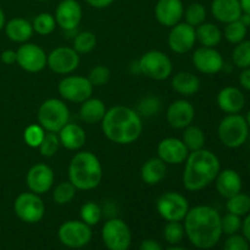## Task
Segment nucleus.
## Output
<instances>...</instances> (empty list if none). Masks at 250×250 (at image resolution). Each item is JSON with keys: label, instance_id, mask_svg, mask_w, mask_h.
<instances>
[{"label": "nucleus", "instance_id": "nucleus-21", "mask_svg": "<svg viewBox=\"0 0 250 250\" xmlns=\"http://www.w3.org/2000/svg\"><path fill=\"white\" fill-rule=\"evenodd\" d=\"M154 14L159 23L171 28L183 19L185 7L182 0H158Z\"/></svg>", "mask_w": 250, "mask_h": 250}, {"label": "nucleus", "instance_id": "nucleus-35", "mask_svg": "<svg viewBox=\"0 0 250 250\" xmlns=\"http://www.w3.org/2000/svg\"><path fill=\"white\" fill-rule=\"evenodd\" d=\"M247 33H248V27L244 26L239 20L233 22H229L225 26L224 32H222V37L229 42V44H236L241 43L246 39Z\"/></svg>", "mask_w": 250, "mask_h": 250}, {"label": "nucleus", "instance_id": "nucleus-44", "mask_svg": "<svg viewBox=\"0 0 250 250\" xmlns=\"http://www.w3.org/2000/svg\"><path fill=\"white\" fill-rule=\"evenodd\" d=\"M242 226V217L237 216V215L227 212L226 215L221 216V229L222 233L227 234V236H232L241 231Z\"/></svg>", "mask_w": 250, "mask_h": 250}, {"label": "nucleus", "instance_id": "nucleus-46", "mask_svg": "<svg viewBox=\"0 0 250 250\" xmlns=\"http://www.w3.org/2000/svg\"><path fill=\"white\" fill-rule=\"evenodd\" d=\"M222 250H250L249 242L242 234H232L227 237Z\"/></svg>", "mask_w": 250, "mask_h": 250}, {"label": "nucleus", "instance_id": "nucleus-11", "mask_svg": "<svg viewBox=\"0 0 250 250\" xmlns=\"http://www.w3.org/2000/svg\"><path fill=\"white\" fill-rule=\"evenodd\" d=\"M187 198L181 193L170 190L161 194L156 200V210L166 221H183L189 210Z\"/></svg>", "mask_w": 250, "mask_h": 250}, {"label": "nucleus", "instance_id": "nucleus-54", "mask_svg": "<svg viewBox=\"0 0 250 250\" xmlns=\"http://www.w3.org/2000/svg\"><path fill=\"white\" fill-rule=\"evenodd\" d=\"M5 23H6V20H5V14L2 11V9L0 7V31L5 27Z\"/></svg>", "mask_w": 250, "mask_h": 250}, {"label": "nucleus", "instance_id": "nucleus-9", "mask_svg": "<svg viewBox=\"0 0 250 250\" xmlns=\"http://www.w3.org/2000/svg\"><path fill=\"white\" fill-rule=\"evenodd\" d=\"M14 211L24 224H38L45 215V204L41 195L32 192H24L17 195L14 202Z\"/></svg>", "mask_w": 250, "mask_h": 250}, {"label": "nucleus", "instance_id": "nucleus-42", "mask_svg": "<svg viewBox=\"0 0 250 250\" xmlns=\"http://www.w3.org/2000/svg\"><path fill=\"white\" fill-rule=\"evenodd\" d=\"M44 136H45V131L41 125H29L24 128L23 132V139L24 143L29 146V148H38L41 146L42 141H43Z\"/></svg>", "mask_w": 250, "mask_h": 250}, {"label": "nucleus", "instance_id": "nucleus-25", "mask_svg": "<svg viewBox=\"0 0 250 250\" xmlns=\"http://www.w3.org/2000/svg\"><path fill=\"white\" fill-rule=\"evenodd\" d=\"M210 9L214 19L225 24L237 21L242 15L239 0H212Z\"/></svg>", "mask_w": 250, "mask_h": 250}, {"label": "nucleus", "instance_id": "nucleus-19", "mask_svg": "<svg viewBox=\"0 0 250 250\" xmlns=\"http://www.w3.org/2000/svg\"><path fill=\"white\" fill-rule=\"evenodd\" d=\"M156 153L158 158L161 159L166 165H181L189 155V150L182 139L176 137H167L160 141Z\"/></svg>", "mask_w": 250, "mask_h": 250}, {"label": "nucleus", "instance_id": "nucleus-7", "mask_svg": "<svg viewBox=\"0 0 250 250\" xmlns=\"http://www.w3.org/2000/svg\"><path fill=\"white\" fill-rule=\"evenodd\" d=\"M139 73L154 81H165L172 76L173 65L171 59L160 50H149L138 61Z\"/></svg>", "mask_w": 250, "mask_h": 250}, {"label": "nucleus", "instance_id": "nucleus-53", "mask_svg": "<svg viewBox=\"0 0 250 250\" xmlns=\"http://www.w3.org/2000/svg\"><path fill=\"white\" fill-rule=\"evenodd\" d=\"M239 21L242 22V23L244 24L246 27H250V15L248 14H244V12H242L241 17H239Z\"/></svg>", "mask_w": 250, "mask_h": 250}, {"label": "nucleus", "instance_id": "nucleus-51", "mask_svg": "<svg viewBox=\"0 0 250 250\" xmlns=\"http://www.w3.org/2000/svg\"><path fill=\"white\" fill-rule=\"evenodd\" d=\"M242 236L247 239L250 243V212L248 215L244 216V219L242 220V226H241Z\"/></svg>", "mask_w": 250, "mask_h": 250}, {"label": "nucleus", "instance_id": "nucleus-45", "mask_svg": "<svg viewBox=\"0 0 250 250\" xmlns=\"http://www.w3.org/2000/svg\"><path fill=\"white\" fill-rule=\"evenodd\" d=\"M161 107L160 100L156 97H146L144 99L141 100V103L138 104V112L141 116H153V115H156L159 112Z\"/></svg>", "mask_w": 250, "mask_h": 250}, {"label": "nucleus", "instance_id": "nucleus-29", "mask_svg": "<svg viewBox=\"0 0 250 250\" xmlns=\"http://www.w3.org/2000/svg\"><path fill=\"white\" fill-rule=\"evenodd\" d=\"M106 106L102 99L90 97L89 99L81 104L80 117L85 124L94 125L98 122H102L105 114H106Z\"/></svg>", "mask_w": 250, "mask_h": 250}, {"label": "nucleus", "instance_id": "nucleus-3", "mask_svg": "<svg viewBox=\"0 0 250 250\" xmlns=\"http://www.w3.org/2000/svg\"><path fill=\"white\" fill-rule=\"evenodd\" d=\"M221 171L220 159L211 150L203 148L190 151L185 161L182 182L188 192H199L211 185Z\"/></svg>", "mask_w": 250, "mask_h": 250}, {"label": "nucleus", "instance_id": "nucleus-23", "mask_svg": "<svg viewBox=\"0 0 250 250\" xmlns=\"http://www.w3.org/2000/svg\"><path fill=\"white\" fill-rule=\"evenodd\" d=\"M214 182L217 193L225 199H229V198L238 194L239 192H242V187H243L241 175L233 168H226V170L220 171Z\"/></svg>", "mask_w": 250, "mask_h": 250}, {"label": "nucleus", "instance_id": "nucleus-10", "mask_svg": "<svg viewBox=\"0 0 250 250\" xmlns=\"http://www.w3.org/2000/svg\"><path fill=\"white\" fill-rule=\"evenodd\" d=\"M102 239L109 250H128L132 244V232L124 220L114 217L103 226Z\"/></svg>", "mask_w": 250, "mask_h": 250}, {"label": "nucleus", "instance_id": "nucleus-13", "mask_svg": "<svg viewBox=\"0 0 250 250\" xmlns=\"http://www.w3.org/2000/svg\"><path fill=\"white\" fill-rule=\"evenodd\" d=\"M80 54L70 46H58L48 54L46 66L56 75L67 76L80 66Z\"/></svg>", "mask_w": 250, "mask_h": 250}, {"label": "nucleus", "instance_id": "nucleus-6", "mask_svg": "<svg viewBox=\"0 0 250 250\" xmlns=\"http://www.w3.org/2000/svg\"><path fill=\"white\" fill-rule=\"evenodd\" d=\"M37 119L44 131L58 133L65 125L70 122V110L63 100L50 98L41 104Z\"/></svg>", "mask_w": 250, "mask_h": 250}, {"label": "nucleus", "instance_id": "nucleus-30", "mask_svg": "<svg viewBox=\"0 0 250 250\" xmlns=\"http://www.w3.org/2000/svg\"><path fill=\"white\" fill-rule=\"evenodd\" d=\"M195 34H197V42H199L200 45L208 48L217 46L224 38L220 27L211 22H204L195 27Z\"/></svg>", "mask_w": 250, "mask_h": 250}, {"label": "nucleus", "instance_id": "nucleus-50", "mask_svg": "<svg viewBox=\"0 0 250 250\" xmlns=\"http://www.w3.org/2000/svg\"><path fill=\"white\" fill-rule=\"evenodd\" d=\"M84 1L87 2L89 6L94 7V9L102 10V9H106V7H109L115 0H84Z\"/></svg>", "mask_w": 250, "mask_h": 250}, {"label": "nucleus", "instance_id": "nucleus-16", "mask_svg": "<svg viewBox=\"0 0 250 250\" xmlns=\"http://www.w3.org/2000/svg\"><path fill=\"white\" fill-rule=\"evenodd\" d=\"M192 62L195 70L203 75H216L225 67L222 54L215 48L200 46L193 51Z\"/></svg>", "mask_w": 250, "mask_h": 250}, {"label": "nucleus", "instance_id": "nucleus-55", "mask_svg": "<svg viewBox=\"0 0 250 250\" xmlns=\"http://www.w3.org/2000/svg\"><path fill=\"white\" fill-rule=\"evenodd\" d=\"M165 250H187V249L182 248V247H178V246H172V247H170V248H167Z\"/></svg>", "mask_w": 250, "mask_h": 250}, {"label": "nucleus", "instance_id": "nucleus-24", "mask_svg": "<svg viewBox=\"0 0 250 250\" xmlns=\"http://www.w3.org/2000/svg\"><path fill=\"white\" fill-rule=\"evenodd\" d=\"M58 136L60 139L61 146L66 148L67 150H80L87 142V134H85L84 128L80 125L71 124V122L65 125L58 132Z\"/></svg>", "mask_w": 250, "mask_h": 250}, {"label": "nucleus", "instance_id": "nucleus-15", "mask_svg": "<svg viewBox=\"0 0 250 250\" xmlns=\"http://www.w3.org/2000/svg\"><path fill=\"white\" fill-rule=\"evenodd\" d=\"M197 43L195 27L190 26L187 22H178L171 27L167 36V45L175 54H186L193 50Z\"/></svg>", "mask_w": 250, "mask_h": 250}, {"label": "nucleus", "instance_id": "nucleus-18", "mask_svg": "<svg viewBox=\"0 0 250 250\" xmlns=\"http://www.w3.org/2000/svg\"><path fill=\"white\" fill-rule=\"evenodd\" d=\"M82 6L77 0H61L55 10L56 24L66 32L75 31L82 21Z\"/></svg>", "mask_w": 250, "mask_h": 250}, {"label": "nucleus", "instance_id": "nucleus-28", "mask_svg": "<svg viewBox=\"0 0 250 250\" xmlns=\"http://www.w3.org/2000/svg\"><path fill=\"white\" fill-rule=\"evenodd\" d=\"M167 165L159 158H150L142 165L141 178L146 186H156L166 177Z\"/></svg>", "mask_w": 250, "mask_h": 250}, {"label": "nucleus", "instance_id": "nucleus-34", "mask_svg": "<svg viewBox=\"0 0 250 250\" xmlns=\"http://www.w3.org/2000/svg\"><path fill=\"white\" fill-rule=\"evenodd\" d=\"M56 26L58 24H56L55 17L49 12H42V14L37 15L32 21L34 33L39 34V36H49L55 31Z\"/></svg>", "mask_w": 250, "mask_h": 250}, {"label": "nucleus", "instance_id": "nucleus-59", "mask_svg": "<svg viewBox=\"0 0 250 250\" xmlns=\"http://www.w3.org/2000/svg\"><path fill=\"white\" fill-rule=\"evenodd\" d=\"M59 250H67V249H59Z\"/></svg>", "mask_w": 250, "mask_h": 250}, {"label": "nucleus", "instance_id": "nucleus-39", "mask_svg": "<svg viewBox=\"0 0 250 250\" xmlns=\"http://www.w3.org/2000/svg\"><path fill=\"white\" fill-rule=\"evenodd\" d=\"M183 17L186 19L185 22L193 27H198L199 24L204 23L207 20V9L200 2H192L188 5L187 9H185Z\"/></svg>", "mask_w": 250, "mask_h": 250}, {"label": "nucleus", "instance_id": "nucleus-40", "mask_svg": "<svg viewBox=\"0 0 250 250\" xmlns=\"http://www.w3.org/2000/svg\"><path fill=\"white\" fill-rule=\"evenodd\" d=\"M164 238L171 246H177L185 238L186 232L182 221H168L164 227Z\"/></svg>", "mask_w": 250, "mask_h": 250}, {"label": "nucleus", "instance_id": "nucleus-49", "mask_svg": "<svg viewBox=\"0 0 250 250\" xmlns=\"http://www.w3.org/2000/svg\"><path fill=\"white\" fill-rule=\"evenodd\" d=\"M139 250H164L161 244L155 239H144L139 246Z\"/></svg>", "mask_w": 250, "mask_h": 250}, {"label": "nucleus", "instance_id": "nucleus-22", "mask_svg": "<svg viewBox=\"0 0 250 250\" xmlns=\"http://www.w3.org/2000/svg\"><path fill=\"white\" fill-rule=\"evenodd\" d=\"M216 103L225 114H239L246 106V95L239 88L227 85L217 93Z\"/></svg>", "mask_w": 250, "mask_h": 250}, {"label": "nucleus", "instance_id": "nucleus-48", "mask_svg": "<svg viewBox=\"0 0 250 250\" xmlns=\"http://www.w3.org/2000/svg\"><path fill=\"white\" fill-rule=\"evenodd\" d=\"M1 61L5 63V65H12V63H16L17 60V54L15 50H11V49H7V50H4L1 53Z\"/></svg>", "mask_w": 250, "mask_h": 250}, {"label": "nucleus", "instance_id": "nucleus-2", "mask_svg": "<svg viewBox=\"0 0 250 250\" xmlns=\"http://www.w3.org/2000/svg\"><path fill=\"white\" fill-rule=\"evenodd\" d=\"M102 129L110 142L120 146L132 144L143 132V121L137 110L125 105H115L106 110L102 120Z\"/></svg>", "mask_w": 250, "mask_h": 250}, {"label": "nucleus", "instance_id": "nucleus-27", "mask_svg": "<svg viewBox=\"0 0 250 250\" xmlns=\"http://www.w3.org/2000/svg\"><path fill=\"white\" fill-rule=\"evenodd\" d=\"M171 85L176 93L185 97H190L200 89V80L194 73L188 72V71H181L175 73L171 78Z\"/></svg>", "mask_w": 250, "mask_h": 250}, {"label": "nucleus", "instance_id": "nucleus-20", "mask_svg": "<svg viewBox=\"0 0 250 250\" xmlns=\"http://www.w3.org/2000/svg\"><path fill=\"white\" fill-rule=\"evenodd\" d=\"M195 117V109L190 102L178 99L171 103L166 110L167 124L175 129H185L193 124Z\"/></svg>", "mask_w": 250, "mask_h": 250}, {"label": "nucleus", "instance_id": "nucleus-47", "mask_svg": "<svg viewBox=\"0 0 250 250\" xmlns=\"http://www.w3.org/2000/svg\"><path fill=\"white\" fill-rule=\"evenodd\" d=\"M238 81H239V84H241V87L243 88L244 90H248V92H250V67L242 70Z\"/></svg>", "mask_w": 250, "mask_h": 250}, {"label": "nucleus", "instance_id": "nucleus-8", "mask_svg": "<svg viewBox=\"0 0 250 250\" xmlns=\"http://www.w3.org/2000/svg\"><path fill=\"white\" fill-rule=\"evenodd\" d=\"M93 232L90 226L82 220H68L58 229L59 241L68 249H82L92 241Z\"/></svg>", "mask_w": 250, "mask_h": 250}, {"label": "nucleus", "instance_id": "nucleus-56", "mask_svg": "<svg viewBox=\"0 0 250 250\" xmlns=\"http://www.w3.org/2000/svg\"><path fill=\"white\" fill-rule=\"evenodd\" d=\"M244 117H246V121H247V124H248V126H249V128H250V110H249L248 112H247V115Z\"/></svg>", "mask_w": 250, "mask_h": 250}, {"label": "nucleus", "instance_id": "nucleus-12", "mask_svg": "<svg viewBox=\"0 0 250 250\" xmlns=\"http://www.w3.org/2000/svg\"><path fill=\"white\" fill-rule=\"evenodd\" d=\"M94 87L87 77L78 75L66 76L59 82L58 92L63 100L70 103L82 104L89 99L93 94Z\"/></svg>", "mask_w": 250, "mask_h": 250}, {"label": "nucleus", "instance_id": "nucleus-5", "mask_svg": "<svg viewBox=\"0 0 250 250\" xmlns=\"http://www.w3.org/2000/svg\"><path fill=\"white\" fill-rule=\"evenodd\" d=\"M250 128L246 117L239 114L226 115L217 127V137L222 146L229 149H238L249 138Z\"/></svg>", "mask_w": 250, "mask_h": 250}, {"label": "nucleus", "instance_id": "nucleus-26", "mask_svg": "<svg viewBox=\"0 0 250 250\" xmlns=\"http://www.w3.org/2000/svg\"><path fill=\"white\" fill-rule=\"evenodd\" d=\"M4 28L7 38L15 43H27L34 33L32 22L23 17H14L5 23Z\"/></svg>", "mask_w": 250, "mask_h": 250}, {"label": "nucleus", "instance_id": "nucleus-4", "mask_svg": "<svg viewBox=\"0 0 250 250\" xmlns=\"http://www.w3.org/2000/svg\"><path fill=\"white\" fill-rule=\"evenodd\" d=\"M68 181L77 190H92L103 180V166L92 151H78L73 155L67 168Z\"/></svg>", "mask_w": 250, "mask_h": 250}, {"label": "nucleus", "instance_id": "nucleus-41", "mask_svg": "<svg viewBox=\"0 0 250 250\" xmlns=\"http://www.w3.org/2000/svg\"><path fill=\"white\" fill-rule=\"evenodd\" d=\"M60 146L61 144L58 133H54V132H45V136H44L41 146H38V150L39 153L42 154V156H44V158H53L54 155H56V153L59 151Z\"/></svg>", "mask_w": 250, "mask_h": 250}, {"label": "nucleus", "instance_id": "nucleus-38", "mask_svg": "<svg viewBox=\"0 0 250 250\" xmlns=\"http://www.w3.org/2000/svg\"><path fill=\"white\" fill-rule=\"evenodd\" d=\"M80 216L84 224L88 226H95L100 222L103 216L102 208L97 204L95 202H87L81 207Z\"/></svg>", "mask_w": 250, "mask_h": 250}, {"label": "nucleus", "instance_id": "nucleus-31", "mask_svg": "<svg viewBox=\"0 0 250 250\" xmlns=\"http://www.w3.org/2000/svg\"><path fill=\"white\" fill-rule=\"evenodd\" d=\"M182 141L189 150V153L200 150L205 146V133L199 126H195L192 124L183 129Z\"/></svg>", "mask_w": 250, "mask_h": 250}, {"label": "nucleus", "instance_id": "nucleus-37", "mask_svg": "<svg viewBox=\"0 0 250 250\" xmlns=\"http://www.w3.org/2000/svg\"><path fill=\"white\" fill-rule=\"evenodd\" d=\"M232 62L241 70L250 67V39L236 44L232 51Z\"/></svg>", "mask_w": 250, "mask_h": 250}, {"label": "nucleus", "instance_id": "nucleus-17", "mask_svg": "<svg viewBox=\"0 0 250 250\" xmlns=\"http://www.w3.org/2000/svg\"><path fill=\"white\" fill-rule=\"evenodd\" d=\"M54 183H55V175L53 168L46 164H34L26 175V185L29 192L38 195H43L49 192L53 188Z\"/></svg>", "mask_w": 250, "mask_h": 250}, {"label": "nucleus", "instance_id": "nucleus-33", "mask_svg": "<svg viewBox=\"0 0 250 250\" xmlns=\"http://www.w3.org/2000/svg\"><path fill=\"white\" fill-rule=\"evenodd\" d=\"M76 192L77 189L70 181H62V182L58 183L53 189L54 203L58 205L70 204L75 199Z\"/></svg>", "mask_w": 250, "mask_h": 250}, {"label": "nucleus", "instance_id": "nucleus-58", "mask_svg": "<svg viewBox=\"0 0 250 250\" xmlns=\"http://www.w3.org/2000/svg\"><path fill=\"white\" fill-rule=\"evenodd\" d=\"M249 173H250V161H249Z\"/></svg>", "mask_w": 250, "mask_h": 250}, {"label": "nucleus", "instance_id": "nucleus-36", "mask_svg": "<svg viewBox=\"0 0 250 250\" xmlns=\"http://www.w3.org/2000/svg\"><path fill=\"white\" fill-rule=\"evenodd\" d=\"M97 46V37L93 32L83 31L76 34L75 39H73L72 48L77 51L80 55L83 54H89L93 51Z\"/></svg>", "mask_w": 250, "mask_h": 250}, {"label": "nucleus", "instance_id": "nucleus-1", "mask_svg": "<svg viewBox=\"0 0 250 250\" xmlns=\"http://www.w3.org/2000/svg\"><path fill=\"white\" fill-rule=\"evenodd\" d=\"M186 237L198 249L214 248L222 237L221 215L209 205H197L188 210L185 220Z\"/></svg>", "mask_w": 250, "mask_h": 250}, {"label": "nucleus", "instance_id": "nucleus-57", "mask_svg": "<svg viewBox=\"0 0 250 250\" xmlns=\"http://www.w3.org/2000/svg\"><path fill=\"white\" fill-rule=\"evenodd\" d=\"M37 1H48V0H37Z\"/></svg>", "mask_w": 250, "mask_h": 250}, {"label": "nucleus", "instance_id": "nucleus-52", "mask_svg": "<svg viewBox=\"0 0 250 250\" xmlns=\"http://www.w3.org/2000/svg\"><path fill=\"white\" fill-rule=\"evenodd\" d=\"M239 4H241L242 12L250 15V0H239Z\"/></svg>", "mask_w": 250, "mask_h": 250}, {"label": "nucleus", "instance_id": "nucleus-14", "mask_svg": "<svg viewBox=\"0 0 250 250\" xmlns=\"http://www.w3.org/2000/svg\"><path fill=\"white\" fill-rule=\"evenodd\" d=\"M17 65L23 71L29 73H37L46 67L48 55L42 46L34 43H23L16 50Z\"/></svg>", "mask_w": 250, "mask_h": 250}, {"label": "nucleus", "instance_id": "nucleus-32", "mask_svg": "<svg viewBox=\"0 0 250 250\" xmlns=\"http://www.w3.org/2000/svg\"><path fill=\"white\" fill-rule=\"evenodd\" d=\"M227 212L244 217L250 212V195L239 192L238 194L229 198L226 203Z\"/></svg>", "mask_w": 250, "mask_h": 250}, {"label": "nucleus", "instance_id": "nucleus-43", "mask_svg": "<svg viewBox=\"0 0 250 250\" xmlns=\"http://www.w3.org/2000/svg\"><path fill=\"white\" fill-rule=\"evenodd\" d=\"M110 77H111V72H110L107 66L97 65L89 71V75L87 78L92 83L93 87H102L109 82Z\"/></svg>", "mask_w": 250, "mask_h": 250}]
</instances>
